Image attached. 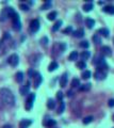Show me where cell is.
<instances>
[{"label": "cell", "mask_w": 114, "mask_h": 128, "mask_svg": "<svg viewBox=\"0 0 114 128\" xmlns=\"http://www.w3.org/2000/svg\"><path fill=\"white\" fill-rule=\"evenodd\" d=\"M51 8V1H47L43 6H42V10H47V9H50Z\"/></svg>", "instance_id": "cell-33"}, {"label": "cell", "mask_w": 114, "mask_h": 128, "mask_svg": "<svg viewBox=\"0 0 114 128\" xmlns=\"http://www.w3.org/2000/svg\"><path fill=\"white\" fill-rule=\"evenodd\" d=\"M2 128H12L11 126H10V125H6V126H3Z\"/></svg>", "instance_id": "cell-43"}, {"label": "cell", "mask_w": 114, "mask_h": 128, "mask_svg": "<svg viewBox=\"0 0 114 128\" xmlns=\"http://www.w3.org/2000/svg\"><path fill=\"white\" fill-rule=\"evenodd\" d=\"M94 120V117L93 116H86V117H84V120H83V124H90V123L92 122V121Z\"/></svg>", "instance_id": "cell-31"}, {"label": "cell", "mask_w": 114, "mask_h": 128, "mask_svg": "<svg viewBox=\"0 0 114 128\" xmlns=\"http://www.w3.org/2000/svg\"><path fill=\"white\" fill-rule=\"evenodd\" d=\"M15 78H16V81H17V82H23V80H24V73H23V72L16 73Z\"/></svg>", "instance_id": "cell-21"}, {"label": "cell", "mask_w": 114, "mask_h": 128, "mask_svg": "<svg viewBox=\"0 0 114 128\" xmlns=\"http://www.w3.org/2000/svg\"><path fill=\"white\" fill-rule=\"evenodd\" d=\"M14 13H15V11H14L13 8H6V9H3V10H2V12H1V14H0V20H1V21L6 20L9 17L13 16Z\"/></svg>", "instance_id": "cell-2"}, {"label": "cell", "mask_w": 114, "mask_h": 128, "mask_svg": "<svg viewBox=\"0 0 114 128\" xmlns=\"http://www.w3.org/2000/svg\"><path fill=\"white\" fill-rule=\"evenodd\" d=\"M76 65H77V67L80 68V70H84V68H86V63L84 62V61H79Z\"/></svg>", "instance_id": "cell-28"}, {"label": "cell", "mask_w": 114, "mask_h": 128, "mask_svg": "<svg viewBox=\"0 0 114 128\" xmlns=\"http://www.w3.org/2000/svg\"><path fill=\"white\" fill-rule=\"evenodd\" d=\"M80 57H81V59H82V61L85 62V60H88V59L91 57V52L90 51H83V52H81Z\"/></svg>", "instance_id": "cell-18"}, {"label": "cell", "mask_w": 114, "mask_h": 128, "mask_svg": "<svg viewBox=\"0 0 114 128\" xmlns=\"http://www.w3.org/2000/svg\"><path fill=\"white\" fill-rule=\"evenodd\" d=\"M93 41L96 45H99V44L101 43V38H100V36H99V34H95V35L93 36Z\"/></svg>", "instance_id": "cell-27"}, {"label": "cell", "mask_w": 114, "mask_h": 128, "mask_svg": "<svg viewBox=\"0 0 114 128\" xmlns=\"http://www.w3.org/2000/svg\"><path fill=\"white\" fill-rule=\"evenodd\" d=\"M8 62H9V64L11 66H17V64H18V62H19V58H18V56L16 55V53H13V55H11L9 57V59H8Z\"/></svg>", "instance_id": "cell-5"}, {"label": "cell", "mask_w": 114, "mask_h": 128, "mask_svg": "<svg viewBox=\"0 0 114 128\" xmlns=\"http://www.w3.org/2000/svg\"><path fill=\"white\" fill-rule=\"evenodd\" d=\"M98 33L102 34L105 38H109V34H110V32H109V30L107 28H101V29H99V30H98Z\"/></svg>", "instance_id": "cell-19"}, {"label": "cell", "mask_w": 114, "mask_h": 128, "mask_svg": "<svg viewBox=\"0 0 114 128\" xmlns=\"http://www.w3.org/2000/svg\"><path fill=\"white\" fill-rule=\"evenodd\" d=\"M57 15H58V13H57L56 11H52V12H50V13L47 15V17H48L49 20H54V19L57 18Z\"/></svg>", "instance_id": "cell-25"}, {"label": "cell", "mask_w": 114, "mask_h": 128, "mask_svg": "<svg viewBox=\"0 0 114 128\" xmlns=\"http://www.w3.org/2000/svg\"><path fill=\"white\" fill-rule=\"evenodd\" d=\"M20 9L23 10V11H28V10H29V6H27V4H20Z\"/></svg>", "instance_id": "cell-37"}, {"label": "cell", "mask_w": 114, "mask_h": 128, "mask_svg": "<svg viewBox=\"0 0 114 128\" xmlns=\"http://www.w3.org/2000/svg\"><path fill=\"white\" fill-rule=\"evenodd\" d=\"M34 78H35V81H34V87L38 89L39 85H41L42 81H43V77H42V75L39 73H35V75H34Z\"/></svg>", "instance_id": "cell-7"}, {"label": "cell", "mask_w": 114, "mask_h": 128, "mask_svg": "<svg viewBox=\"0 0 114 128\" xmlns=\"http://www.w3.org/2000/svg\"><path fill=\"white\" fill-rule=\"evenodd\" d=\"M30 30L33 32V33H35V32H38L39 30V21H38V19H33V20L30 23Z\"/></svg>", "instance_id": "cell-6"}, {"label": "cell", "mask_w": 114, "mask_h": 128, "mask_svg": "<svg viewBox=\"0 0 114 128\" xmlns=\"http://www.w3.org/2000/svg\"><path fill=\"white\" fill-rule=\"evenodd\" d=\"M10 38L9 33H4V38Z\"/></svg>", "instance_id": "cell-42"}, {"label": "cell", "mask_w": 114, "mask_h": 128, "mask_svg": "<svg viewBox=\"0 0 114 128\" xmlns=\"http://www.w3.org/2000/svg\"><path fill=\"white\" fill-rule=\"evenodd\" d=\"M94 8V6H93V3L92 2H89V3H85L83 6V11H85V12H90L92 11V9Z\"/></svg>", "instance_id": "cell-20"}, {"label": "cell", "mask_w": 114, "mask_h": 128, "mask_svg": "<svg viewBox=\"0 0 114 128\" xmlns=\"http://www.w3.org/2000/svg\"><path fill=\"white\" fill-rule=\"evenodd\" d=\"M47 107H48V109H53L54 107H56V102L52 99V98H49L48 102H47Z\"/></svg>", "instance_id": "cell-23"}, {"label": "cell", "mask_w": 114, "mask_h": 128, "mask_svg": "<svg viewBox=\"0 0 114 128\" xmlns=\"http://www.w3.org/2000/svg\"><path fill=\"white\" fill-rule=\"evenodd\" d=\"M29 90H30V82H27L25 85H23V87L20 88V93L21 95H27L29 93Z\"/></svg>", "instance_id": "cell-10"}, {"label": "cell", "mask_w": 114, "mask_h": 128, "mask_svg": "<svg viewBox=\"0 0 114 128\" xmlns=\"http://www.w3.org/2000/svg\"><path fill=\"white\" fill-rule=\"evenodd\" d=\"M64 109H65V104L62 102L61 105H60V107H59V109H58V113H59V114H61V113L64 111Z\"/></svg>", "instance_id": "cell-32"}, {"label": "cell", "mask_w": 114, "mask_h": 128, "mask_svg": "<svg viewBox=\"0 0 114 128\" xmlns=\"http://www.w3.org/2000/svg\"><path fill=\"white\" fill-rule=\"evenodd\" d=\"M91 75H92V73L90 70H84L82 73V78L83 79H89V78H91Z\"/></svg>", "instance_id": "cell-30"}, {"label": "cell", "mask_w": 114, "mask_h": 128, "mask_svg": "<svg viewBox=\"0 0 114 128\" xmlns=\"http://www.w3.org/2000/svg\"><path fill=\"white\" fill-rule=\"evenodd\" d=\"M58 67H59L58 62H57V61H52V62L49 64V66H48V70H49V72H53V70H56Z\"/></svg>", "instance_id": "cell-13"}, {"label": "cell", "mask_w": 114, "mask_h": 128, "mask_svg": "<svg viewBox=\"0 0 114 128\" xmlns=\"http://www.w3.org/2000/svg\"><path fill=\"white\" fill-rule=\"evenodd\" d=\"M28 74H29V77H34V75H35V73H34V70H29V72H28Z\"/></svg>", "instance_id": "cell-39"}, {"label": "cell", "mask_w": 114, "mask_h": 128, "mask_svg": "<svg viewBox=\"0 0 114 128\" xmlns=\"http://www.w3.org/2000/svg\"><path fill=\"white\" fill-rule=\"evenodd\" d=\"M91 83H86V84H82V85H79V91H82V92H84V91H89L91 89Z\"/></svg>", "instance_id": "cell-22"}, {"label": "cell", "mask_w": 114, "mask_h": 128, "mask_svg": "<svg viewBox=\"0 0 114 128\" xmlns=\"http://www.w3.org/2000/svg\"><path fill=\"white\" fill-rule=\"evenodd\" d=\"M67 80H68L67 74H64V75L60 78V85H61L62 88H63V87H66V84H67Z\"/></svg>", "instance_id": "cell-11"}, {"label": "cell", "mask_w": 114, "mask_h": 128, "mask_svg": "<svg viewBox=\"0 0 114 128\" xmlns=\"http://www.w3.org/2000/svg\"><path fill=\"white\" fill-rule=\"evenodd\" d=\"M34 99H35V94H34V93H30V95L28 96V98H27V100H26V110L27 111L32 109Z\"/></svg>", "instance_id": "cell-4"}, {"label": "cell", "mask_w": 114, "mask_h": 128, "mask_svg": "<svg viewBox=\"0 0 114 128\" xmlns=\"http://www.w3.org/2000/svg\"><path fill=\"white\" fill-rule=\"evenodd\" d=\"M107 74L105 73V70H97L95 72V79L97 80H103L106 78Z\"/></svg>", "instance_id": "cell-8"}, {"label": "cell", "mask_w": 114, "mask_h": 128, "mask_svg": "<svg viewBox=\"0 0 114 128\" xmlns=\"http://www.w3.org/2000/svg\"><path fill=\"white\" fill-rule=\"evenodd\" d=\"M102 10H103V12H106V13L114 14V6H107Z\"/></svg>", "instance_id": "cell-17"}, {"label": "cell", "mask_w": 114, "mask_h": 128, "mask_svg": "<svg viewBox=\"0 0 114 128\" xmlns=\"http://www.w3.org/2000/svg\"><path fill=\"white\" fill-rule=\"evenodd\" d=\"M101 52L105 57H110L112 55V50H111V48L109 46H102L101 47Z\"/></svg>", "instance_id": "cell-9"}, {"label": "cell", "mask_w": 114, "mask_h": 128, "mask_svg": "<svg viewBox=\"0 0 114 128\" xmlns=\"http://www.w3.org/2000/svg\"><path fill=\"white\" fill-rule=\"evenodd\" d=\"M12 20H13V28L14 30L16 31H19L21 29V23H20V19H19V15L16 13H14V15L11 17Z\"/></svg>", "instance_id": "cell-3"}, {"label": "cell", "mask_w": 114, "mask_h": 128, "mask_svg": "<svg viewBox=\"0 0 114 128\" xmlns=\"http://www.w3.org/2000/svg\"><path fill=\"white\" fill-rule=\"evenodd\" d=\"M80 85V80H79V78H74L73 81H71V87L76 88V87H79Z\"/></svg>", "instance_id": "cell-29"}, {"label": "cell", "mask_w": 114, "mask_h": 128, "mask_svg": "<svg viewBox=\"0 0 114 128\" xmlns=\"http://www.w3.org/2000/svg\"><path fill=\"white\" fill-rule=\"evenodd\" d=\"M109 107H114V99H110L109 100Z\"/></svg>", "instance_id": "cell-40"}, {"label": "cell", "mask_w": 114, "mask_h": 128, "mask_svg": "<svg viewBox=\"0 0 114 128\" xmlns=\"http://www.w3.org/2000/svg\"><path fill=\"white\" fill-rule=\"evenodd\" d=\"M0 98L6 106H14L15 104V97H14L13 93L9 90V89H1L0 90Z\"/></svg>", "instance_id": "cell-1"}, {"label": "cell", "mask_w": 114, "mask_h": 128, "mask_svg": "<svg viewBox=\"0 0 114 128\" xmlns=\"http://www.w3.org/2000/svg\"><path fill=\"white\" fill-rule=\"evenodd\" d=\"M67 96H68V97H71V96H73V92H71V91H68V92H67Z\"/></svg>", "instance_id": "cell-41"}, {"label": "cell", "mask_w": 114, "mask_h": 128, "mask_svg": "<svg viewBox=\"0 0 114 128\" xmlns=\"http://www.w3.org/2000/svg\"><path fill=\"white\" fill-rule=\"evenodd\" d=\"M56 124H57V122L54 120H52V119H48V120L44 121V125L47 126V127H53Z\"/></svg>", "instance_id": "cell-12"}, {"label": "cell", "mask_w": 114, "mask_h": 128, "mask_svg": "<svg viewBox=\"0 0 114 128\" xmlns=\"http://www.w3.org/2000/svg\"><path fill=\"white\" fill-rule=\"evenodd\" d=\"M73 34H74V36H75V38H83V36H84V30H83L82 28L78 29V30H76Z\"/></svg>", "instance_id": "cell-15"}, {"label": "cell", "mask_w": 114, "mask_h": 128, "mask_svg": "<svg viewBox=\"0 0 114 128\" xmlns=\"http://www.w3.org/2000/svg\"><path fill=\"white\" fill-rule=\"evenodd\" d=\"M63 97H64L63 93H62L61 91H59V92L57 93V99H58V100H60V102H62V100H63Z\"/></svg>", "instance_id": "cell-34"}, {"label": "cell", "mask_w": 114, "mask_h": 128, "mask_svg": "<svg viewBox=\"0 0 114 128\" xmlns=\"http://www.w3.org/2000/svg\"><path fill=\"white\" fill-rule=\"evenodd\" d=\"M32 124V120H27L25 119L20 122V127L21 128H27L28 126H30V125Z\"/></svg>", "instance_id": "cell-14"}, {"label": "cell", "mask_w": 114, "mask_h": 128, "mask_svg": "<svg viewBox=\"0 0 114 128\" xmlns=\"http://www.w3.org/2000/svg\"><path fill=\"white\" fill-rule=\"evenodd\" d=\"M85 24H86V26H88L89 29H92L94 27V25H95V20L92 19V18H86L85 19Z\"/></svg>", "instance_id": "cell-16"}, {"label": "cell", "mask_w": 114, "mask_h": 128, "mask_svg": "<svg viewBox=\"0 0 114 128\" xmlns=\"http://www.w3.org/2000/svg\"><path fill=\"white\" fill-rule=\"evenodd\" d=\"M71 31H73V27L69 26V27H67V28H66L63 32H64V33H69V32H71Z\"/></svg>", "instance_id": "cell-38"}, {"label": "cell", "mask_w": 114, "mask_h": 128, "mask_svg": "<svg viewBox=\"0 0 114 128\" xmlns=\"http://www.w3.org/2000/svg\"><path fill=\"white\" fill-rule=\"evenodd\" d=\"M78 52L77 51H71L70 52V55H69V57H68V59L70 61H75V60H77V58H78Z\"/></svg>", "instance_id": "cell-24"}, {"label": "cell", "mask_w": 114, "mask_h": 128, "mask_svg": "<svg viewBox=\"0 0 114 128\" xmlns=\"http://www.w3.org/2000/svg\"><path fill=\"white\" fill-rule=\"evenodd\" d=\"M42 44L43 45H47V43H48V38H46V36H44L43 38H42Z\"/></svg>", "instance_id": "cell-36"}, {"label": "cell", "mask_w": 114, "mask_h": 128, "mask_svg": "<svg viewBox=\"0 0 114 128\" xmlns=\"http://www.w3.org/2000/svg\"><path fill=\"white\" fill-rule=\"evenodd\" d=\"M80 46L82 48H89V46H90V44H89V42L88 41H82L80 43Z\"/></svg>", "instance_id": "cell-35"}, {"label": "cell", "mask_w": 114, "mask_h": 128, "mask_svg": "<svg viewBox=\"0 0 114 128\" xmlns=\"http://www.w3.org/2000/svg\"><path fill=\"white\" fill-rule=\"evenodd\" d=\"M113 120H114V114H113Z\"/></svg>", "instance_id": "cell-44"}, {"label": "cell", "mask_w": 114, "mask_h": 128, "mask_svg": "<svg viewBox=\"0 0 114 128\" xmlns=\"http://www.w3.org/2000/svg\"><path fill=\"white\" fill-rule=\"evenodd\" d=\"M62 24H63V21H62V20H58L56 24L53 25V27H52V31H58L59 29H60V27L62 26Z\"/></svg>", "instance_id": "cell-26"}]
</instances>
